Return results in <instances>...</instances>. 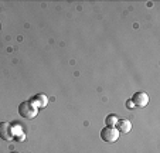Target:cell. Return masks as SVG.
Segmentation results:
<instances>
[{"instance_id": "3", "label": "cell", "mask_w": 160, "mask_h": 153, "mask_svg": "<svg viewBox=\"0 0 160 153\" xmlns=\"http://www.w3.org/2000/svg\"><path fill=\"white\" fill-rule=\"evenodd\" d=\"M130 101H132V104L135 106H138V108H145L149 104V96L146 92H136L135 95L132 96Z\"/></svg>"}, {"instance_id": "5", "label": "cell", "mask_w": 160, "mask_h": 153, "mask_svg": "<svg viewBox=\"0 0 160 153\" xmlns=\"http://www.w3.org/2000/svg\"><path fill=\"white\" fill-rule=\"evenodd\" d=\"M31 102H33L38 109H41V108H45V106H47L48 98H47V95H44V94H37V95L31 99Z\"/></svg>"}, {"instance_id": "1", "label": "cell", "mask_w": 160, "mask_h": 153, "mask_svg": "<svg viewBox=\"0 0 160 153\" xmlns=\"http://www.w3.org/2000/svg\"><path fill=\"white\" fill-rule=\"evenodd\" d=\"M38 114V108L34 105L31 101H24L21 102L18 106V115L24 119H34Z\"/></svg>"}, {"instance_id": "6", "label": "cell", "mask_w": 160, "mask_h": 153, "mask_svg": "<svg viewBox=\"0 0 160 153\" xmlns=\"http://www.w3.org/2000/svg\"><path fill=\"white\" fill-rule=\"evenodd\" d=\"M116 129H118L119 132L128 133V132H130V129H132V123H130V120H128V119H119L118 125H116Z\"/></svg>"}, {"instance_id": "7", "label": "cell", "mask_w": 160, "mask_h": 153, "mask_svg": "<svg viewBox=\"0 0 160 153\" xmlns=\"http://www.w3.org/2000/svg\"><path fill=\"white\" fill-rule=\"evenodd\" d=\"M105 122H106V126H109V128H115L119 122V118L116 116V115H108L106 119H105Z\"/></svg>"}, {"instance_id": "8", "label": "cell", "mask_w": 160, "mask_h": 153, "mask_svg": "<svg viewBox=\"0 0 160 153\" xmlns=\"http://www.w3.org/2000/svg\"><path fill=\"white\" fill-rule=\"evenodd\" d=\"M126 104H128V106H129V109H133V106H135V105L132 104V101H128Z\"/></svg>"}, {"instance_id": "9", "label": "cell", "mask_w": 160, "mask_h": 153, "mask_svg": "<svg viewBox=\"0 0 160 153\" xmlns=\"http://www.w3.org/2000/svg\"><path fill=\"white\" fill-rule=\"evenodd\" d=\"M12 153H17V152H12Z\"/></svg>"}, {"instance_id": "4", "label": "cell", "mask_w": 160, "mask_h": 153, "mask_svg": "<svg viewBox=\"0 0 160 153\" xmlns=\"http://www.w3.org/2000/svg\"><path fill=\"white\" fill-rule=\"evenodd\" d=\"M0 138L3 140H13L12 125L9 122H0Z\"/></svg>"}, {"instance_id": "2", "label": "cell", "mask_w": 160, "mask_h": 153, "mask_svg": "<svg viewBox=\"0 0 160 153\" xmlns=\"http://www.w3.org/2000/svg\"><path fill=\"white\" fill-rule=\"evenodd\" d=\"M119 135H121V132H119L116 128H109V126H106V128H103V129L101 130V138H102V140L108 142V143L116 142L119 139Z\"/></svg>"}]
</instances>
